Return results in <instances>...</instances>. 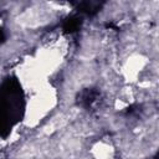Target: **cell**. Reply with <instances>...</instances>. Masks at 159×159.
<instances>
[{
    "mask_svg": "<svg viewBox=\"0 0 159 159\" xmlns=\"http://www.w3.org/2000/svg\"><path fill=\"white\" fill-rule=\"evenodd\" d=\"M80 26H81L80 19L76 17V16H71L67 20H65V22H63V31L67 32V34H72V32L77 31L80 29Z\"/></svg>",
    "mask_w": 159,
    "mask_h": 159,
    "instance_id": "cell-1",
    "label": "cell"
}]
</instances>
